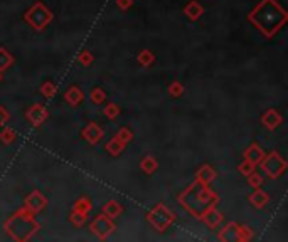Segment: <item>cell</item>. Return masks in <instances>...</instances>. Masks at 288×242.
I'll return each instance as SVG.
<instances>
[{
	"label": "cell",
	"mask_w": 288,
	"mask_h": 242,
	"mask_svg": "<svg viewBox=\"0 0 288 242\" xmlns=\"http://www.w3.org/2000/svg\"><path fill=\"white\" fill-rule=\"evenodd\" d=\"M251 19L258 27H261L265 32L271 34L277 31L280 24L285 20V12H283L273 0H265L263 5L258 7L256 10L251 14Z\"/></svg>",
	"instance_id": "1"
},
{
	"label": "cell",
	"mask_w": 288,
	"mask_h": 242,
	"mask_svg": "<svg viewBox=\"0 0 288 242\" xmlns=\"http://www.w3.org/2000/svg\"><path fill=\"white\" fill-rule=\"evenodd\" d=\"M27 20H29V22H31L34 27L42 29V27L49 22V20H51V12L44 9L42 5H36L34 9H32V10L27 14Z\"/></svg>",
	"instance_id": "2"
},
{
	"label": "cell",
	"mask_w": 288,
	"mask_h": 242,
	"mask_svg": "<svg viewBox=\"0 0 288 242\" xmlns=\"http://www.w3.org/2000/svg\"><path fill=\"white\" fill-rule=\"evenodd\" d=\"M84 138H88V140L91 141V143L98 141V140H100V138H101V130L98 128V126L91 125L88 130L84 131Z\"/></svg>",
	"instance_id": "3"
},
{
	"label": "cell",
	"mask_w": 288,
	"mask_h": 242,
	"mask_svg": "<svg viewBox=\"0 0 288 242\" xmlns=\"http://www.w3.org/2000/svg\"><path fill=\"white\" fill-rule=\"evenodd\" d=\"M261 157H263V153L256 148V146H253V148H251L248 153H246V158H249L251 163H258L261 160Z\"/></svg>",
	"instance_id": "4"
},
{
	"label": "cell",
	"mask_w": 288,
	"mask_h": 242,
	"mask_svg": "<svg viewBox=\"0 0 288 242\" xmlns=\"http://www.w3.org/2000/svg\"><path fill=\"white\" fill-rule=\"evenodd\" d=\"M66 98H68V101H69V103H73V104H76V103H80V101H81V94H80V91H78L76 88L69 89V91L66 93Z\"/></svg>",
	"instance_id": "5"
},
{
	"label": "cell",
	"mask_w": 288,
	"mask_h": 242,
	"mask_svg": "<svg viewBox=\"0 0 288 242\" xmlns=\"http://www.w3.org/2000/svg\"><path fill=\"white\" fill-rule=\"evenodd\" d=\"M10 63H12V57L9 56V52L0 49V69H5Z\"/></svg>",
	"instance_id": "6"
},
{
	"label": "cell",
	"mask_w": 288,
	"mask_h": 242,
	"mask_svg": "<svg viewBox=\"0 0 288 242\" xmlns=\"http://www.w3.org/2000/svg\"><path fill=\"white\" fill-rule=\"evenodd\" d=\"M103 100H105V93H103V91H98V89H96V91L93 93V101H94V103H100V101H103Z\"/></svg>",
	"instance_id": "7"
},
{
	"label": "cell",
	"mask_w": 288,
	"mask_h": 242,
	"mask_svg": "<svg viewBox=\"0 0 288 242\" xmlns=\"http://www.w3.org/2000/svg\"><path fill=\"white\" fill-rule=\"evenodd\" d=\"M7 118H9V114H7V111L3 108H0V125H3V123L7 121Z\"/></svg>",
	"instance_id": "8"
},
{
	"label": "cell",
	"mask_w": 288,
	"mask_h": 242,
	"mask_svg": "<svg viewBox=\"0 0 288 242\" xmlns=\"http://www.w3.org/2000/svg\"><path fill=\"white\" fill-rule=\"evenodd\" d=\"M118 3H120V7L125 9V7H128L130 3H131V0H118Z\"/></svg>",
	"instance_id": "9"
}]
</instances>
